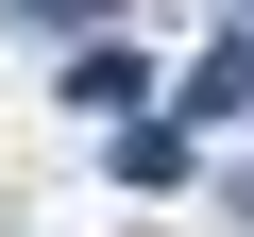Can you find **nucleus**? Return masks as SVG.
<instances>
[{
  "instance_id": "nucleus-1",
  "label": "nucleus",
  "mask_w": 254,
  "mask_h": 237,
  "mask_svg": "<svg viewBox=\"0 0 254 237\" xmlns=\"http://www.w3.org/2000/svg\"><path fill=\"white\" fill-rule=\"evenodd\" d=\"M68 102H85V118H136V102H153V51H136V34H85V51H68Z\"/></svg>"
},
{
  "instance_id": "nucleus-2",
  "label": "nucleus",
  "mask_w": 254,
  "mask_h": 237,
  "mask_svg": "<svg viewBox=\"0 0 254 237\" xmlns=\"http://www.w3.org/2000/svg\"><path fill=\"white\" fill-rule=\"evenodd\" d=\"M187 102H203V118H237V102H254V17H237V34L203 51V68H187Z\"/></svg>"
}]
</instances>
